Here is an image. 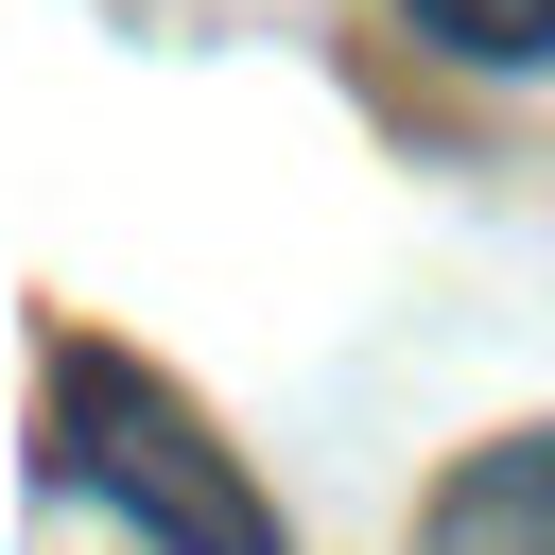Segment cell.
<instances>
[{
    "instance_id": "cell-1",
    "label": "cell",
    "mask_w": 555,
    "mask_h": 555,
    "mask_svg": "<svg viewBox=\"0 0 555 555\" xmlns=\"http://www.w3.org/2000/svg\"><path fill=\"white\" fill-rule=\"evenodd\" d=\"M52 468L69 486H104L139 538H173V555H278V503L225 468V434L139 364V347H104V330H52Z\"/></svg>"
},
{
    "instance_id": "cell-2",
    "label": "cell",
    "mask_w": 555,
    "mask_h": 555,
    "mask_svg": "<svg viewBox=\"0 0 555 555\" xmlns=\"http://www.w3.org/2000/svg\"><path fill=\"white\" fill-rule=\"evenodd\" d=\"M434 555H555V434H503L434 486Z\"/></svg>"
},
{
    "instance_id": "cell-3",
    "label": "cell",
    "mask_w": 555,
    "mask_h": 555,
    "mask_svg": "<svg viewBox=\"0 0 555 555\" xmlns=\"http://www.w3.org/2000/svg\"><path fill=\"white\" fill-rule=\"evenodd\" d=\"M451 52H555V0H416Z\"/></svg>"
}]
</instances>
